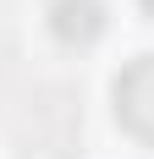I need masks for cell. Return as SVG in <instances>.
Masks as SVG:
<instances>
[{
	"label": "cell",
	"mask_w": 154,
	"mask_h": 159,
	"mask_svg": "<svg viewBox=\"0 0 154 159\" xmlns=\"http://www.w3.org/2000/svg\"><path fill=\"white\" fill-rule=\"evenodd\" d=\"M116 121H121L143 148H154V55L121 66L116 77Z\"/></svg>",
	"instance_id": "obj_1"
},
{
	"label": "cell",
	"mask_w": 154,
	"mask_h": 159,
	"mask_svg": "<svg viewBox=\"0 0 154 159\" xmlns=\"http://www.w3.org/2000/svg\"><path fill=\"white\" fill-rule=\"evenodd\" d=\"M143 11H149V16H154V0H143Z\"/></svg>",
	"instance_id": "obj_3"
},
{
	"label": "cell",
	"mask_w": 154,
	"mask_h": 159,
	"mask_svg": "<svg viewBox=\"0 0 154 159\" xmlns=\"http://www.w3.org/2000/svg\"><path fill=\"white\" fill-rule=\"evenodd\" d=\"M50 33L72 49H88L105 33V0H50Z\"/></svg>",
	"instance_id": "obj_2"
}]
</instances>
